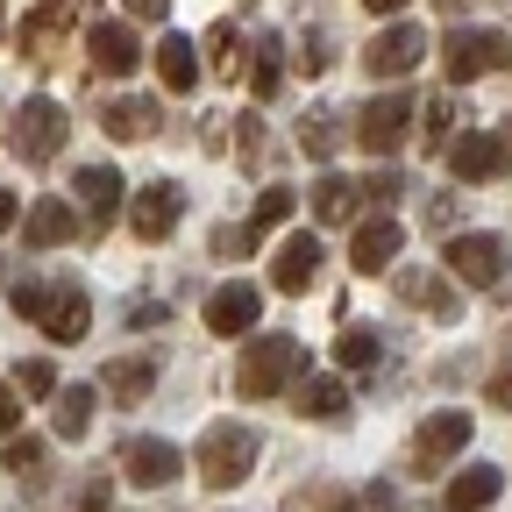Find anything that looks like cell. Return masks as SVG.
Returning a JSON list of instances; mask_svg holds the SVG:
<instances>
[{
	"label": "cell",
	"mask_w": 512,
	"mask_h": 512,
	"mask_svg": "<svg viewBox=\"0 0 512 512\" xmlns=\"http://www.w3.org/2000/svg\"><path fill=\"white\" fill-rule=\"evenodd\" d=\"M200 484L207 491H235L249 470H256V434L249 427H235V420H214L207 434H200Z\"/></svg>",
	"instance_id": "6da1fadb"
},
{
	"label": "cell",
	"mask_w": 512,
	"mask_h": 512,
	"mask_svg": "<svg viewBox=\"0 0 512 512\" xmlns=\"http://www.w3.org/2000/svg\"><path fill=\"white\" fill-rule=\"evenodd\" d=\"M299 370H306L299 342H292V335H264V342H249V356H242V370H235V392H242V399H271V392H285Z\"/></svg>",
	"instance_id": "7a4b0ae2"
},
{
	"label": "cell",
	"mask_w": 512,
	"mask_h": 512,
	"mask_svg": "<svg viewBox=\"0 0 512 512\" xmlns=\"http://www.w3.org/2000/svg\"><path fill=\"white\" fill-rule=\"evenodd\" d=\"M64 136H72V114H64L57 100H22L8 114V150L29 157V164H50L64 150Z\"/></svg>",
	"instance_id": "3957f363"
},
{
	"label": "cell",
	"mask_w": 512,
	"mask_h": 512,
	"mask_svg": "<svg viewBox=\"0 0 512 512\" xmlns=\"http://www.w3.org/2000/svg\"><path fill=\"white\" fill-rule=\"evenodd\" d=\"M470 434H477V420H470V413H456V406H448V413H427V420H420V434H413V470H420V477L448 470V463H456L463 448H470Z\"/></svg>",
	"instance_id": "277c9868"
},
{
	"label": "cell",
	"mask_w": 512,
	"mask_h": 512,
	"mask_svg": "<svg viewBox=\"0 0 512 512\" xmlns=\"http://www.w3.org/2000/svg\"><path fill=\"white\" fill-rule=\"evenodd\" d=\"M448 271L463 285H484V292H512V271H505V242L498 235H448Z\"/></svg>",
	"instance_id": "5b68a950"
},
{
	"label": "cell",
	"mask_w": 512,
	"mask_h": 512,
	"mask_svg": "<svg viewBox=\"0 0 512 512\" xmlns=\"http://www.w3.org/2000/svg\"><path fill=\"white\" fill-rule=\"evenodd\" d=\"M420 57H427V29L420 22H392L384 36L363 43V72L370 79H399V72H413Z\"/></svg>",
	"instance_id": "8992f818"
},
{
	"label": "cell",
	"mask_w": 512,
	"mask_h": 512,
	"mask_svg": "<svg viewBox=\"0 0 512 512\" xmlns=\"http://www.w3.org/2000/svg\"><path fill=\"white\" fill-rule=\"evenodd\" d=\"M72 192H79V235L100 242V235L114 228V207H121V171H114V164H86Z\"/></svg>",
	"instance_id": "52a82bcc"
},
{
	"label": "cell",
	"mask_w": 512,
	"mask_h": 512,
	"mask_svg": "<svg viewBox=\"0 0 512 512\" xmlns=\"http://www.w3.org/2000/svg\"><path fill=\"white\" fill-rule=\"evenodd\" d=\"M178 214H185V192H178L171 178L136 185V200H128V228H136V242H164V235L178 228Z\"/></svg>",
	"instance_id": "ba28073f"
},
{
	"label": "cell",
	"mask_w": 512,
	"mask_h": 512,
	"mask_svg": "<svg viewBox=\"0 0 512 512\" xmlns=\"http://www.w3.org/2000/svg\"><path fill=\"white\" fill-rule=\"evenodd\" d=\"M406 128H413V100H406V93H384V100H370V107L356 114V143H363L370 157H392V150L406 143Z\"/></svg>",
	"instance_id": "9c48e42d"
},
{
	"label": "cell",
	"mask_w": 512,
	"mask_h": 512,
	"mask_svg": "<svg viewBox=\"0 0 512 512\" xmlns=\"http://www.w3.org/2000/svg\"><path fill=\"white\" fill-rule=\"evenodd\" d=\"M121 470L136 477L143 491H164V484L185 477V456H178L171 441H157V434H128V441H121Z\"/></svg>",
	"instance_id": "30bf717a"
},
{
	"label": "cell",
	"mask_w": 512,
	"mask_h": 512,
	"mask_svg": "<svg viewBox=\"0 0 512 512\" xmlns=\"http://www.w3.org/2000/svg\"><path fill=\"white\" fill-rule=\"evenodd\" d=\"M505 57H512V43H505L498 29H456V36H448V79L470 86V79L498 72Z\"/></svg>",
	"instance_id": "8fae6325"
},
{
	"label": "cell",
	"mask_w": 512,
	"mask_h": 512,
	"mask_svg": "<svg viewBox=\"0 0 512 512\" xmlns=\"http://www.w3.org/2000/svg\"><path fill=\"white\" fill-rule=\"evenodd\" d=\"M399 242H406V235H399V221H384V214H377V221H363V228L349 235V264H356V278H384V271L399 264Z\"/></svg>",
	"instance_id": "7c38bea8"
},
{
	"label": "cell",
	"mask_w": 512,
	"mask_h": 512,
	"mask_svg": "<svg viewBox=\"0 0 512 512\" xmlns=\"http://www.w3.org/2000/svg\"><path fill=\"white\" fill-rule=\"evenodd\" d=\"M86 57L100 64L107 79H136V57L143 50H136V29H128V22H93L86 29Z\"/></svg>",
	"instance_id": "4fadbf2b"
},
{
	"label": "cell",
	"mask_w": 512,
	"mask_h": 512,
	"mask_svg": "<svg viewBox=\"0 0 512 512\" xmlns=\"http://www.w3.org/2000/svg\"><path fill=\"white\" fill-rule=\"evenodd\" d=\"M100 128H107L114 143H150L157 128H164V107L143 100V93H128V100H107L100 107Z\"/></svg>",
	"instance_id": "5bb4252c"
},
{
	"label": "cell",
	"mask_w": 512,
	"mask_h": 512,
	"mask_svg": "<svg viewBox=\"0 0 512 512\" xmlns=\"http://www.w3.org/2000/svg\"><path fill=\"white\" fill-rule=\"evenodd\" d=\"M256 313H264V292L235 278V285H221V292L207 299V328H214V335H249Z\"/></svg>",
	"instance_id": "9a60e30c"
},
{
	"label": "cell",
	"mask_w": 512,
	"mask_h": 512,
	"mask_svg": "<svg viewBox=\"0 0 512 512\" xmlns=\"http://www.w3.org/2000/svg\"><path fill=\"white\" fill-rule=\"evenodd\" d=\"M36 328H43L50 342H79V335L93 328L86 292H79V285H50V299H43V320H36Z\"/></svg>",
	"instance_id": "2e32d148"
},
{
	"label": "cell",
	"mask_w": 512,
	"mask_h": 512,
	"mask_svg": "<svg viewBox=\"0 0 512 512\" xmlns=\"http://www.w3.org/2000/svg\"><path fill=\"white\" fill-rule=\"evenodd\" d=\"M448 171H456L463 185H484L505 171V136H463V143H448Z\"/></svg>",
	"instance_id": "e0dca14e"
},
{
	"label": "cell",
	"mask_w": 512,
	"mask_h": 512,
	"mask_svg": "<svg viewBox=\"0 0 512 512\" xmlns=\"http://www.w3.org/2000/svg\"><path fill=\"white\" fill-rule=\"evenodd\" d=\"M320 278V235H292L278 256H271V285L278 292H306Z\"/></svg>",
	"instance_id": "ac0fdd59"
},
{
	"label": "cell",
	"mask_w": 512,
	"mask_h": 512,
	"mask_svg": "<svg viewBox=\"0 0 512 512\" xmlns=\"http://www.w3.org/2000/svg\"><path fill=\"white\" fill-rule=\"evenodd\" d=\"M79 235V214L64 207V200H36L29 221H22V249H57V242H72Z\"/></svg>",
	"instance_id": "d6986e66"
},
{
	"label": "cell",
	"mask_w": 512,
	"mask_h": 512,
	"mask_svg": "<svg viewBox=\"0 0 512 512\" xmlns=\"http://www.w3.org/2000/svg\"><path fill=\"white\" fill-rule=\"evenodd\" d=\"M498 491H505V477H498L491 463H477V470H463V477H448L441 512H484V505H498Z\"/></svg>",
	"instance_id": "ffe728a7"
},
{
	"label": "cell",
	"mask_w": 512,
	"mask_h": 512,
	"mask_svg": "<svg viewBox=\"0 0 512 512\" xmlns=\"http://www.w3.org/2000/svg\"><path fill=\"white\" fill-rule=\"evenodd\" d=\"M72 22H79V0H43V8L22 22V50H29V57H50L57 36L72 29Z\"/></svg>",
	"instance_id": "44dd1931"
},
{
	"label": "cell",
	"mask_w": 512,
	"mask_h": 512,
	"mask_svg": "<svg viewBox=\"0 0 512 512\" xmlns=\"http://www.w3.org/2000/svg\"><path fill=\"white\" fill-rule=\"evenodd\" d=\"M150 384H157V363L150 356H114L107 377H100V392L121 399V406H136V399H150Z\"/></svg>",
	"instance_id": "7402d4cb"
},
{
	"label": "cell",
	"mask_w": 512,
	"mask_h": 512,
	"mask_svg": "<svg viewBox=\"0 0 512 512\" xmlns=\"http://www.w3.org/2000/svg\"><path fill=\"white\" fill-rule=\"evenodd\" d=\"M242 86H249L256 100H278V86H285V43H278V36H256V50H249V72H242Z\"/></svg>",
	"instance_id": "603a6c76"
},
{
	"label": "cell",
	"mask_w": 512,
	"mask_h": 512,
	"mask_svg": "<svg viewBox=\"0 0 512 512\" xmlns=\"http://www.w3.org/2000/svg\"><path fill=\"white\" fill-rule=\"evenodd\" d=\"M356 207H363V185L356 178H342V171H328L313 185V214L328 221V228H342V221H356Z\"/></svg>",
	"instance_id": "cb8c5ba5"
},
{
	"label": "cell",
	"mask_w": 512,
	"mask_h": 512,
	"mask_svg": "<svg viewBox=\"0 0 512 512\" xmlns=\"http://www.w3.org/2000/svg\"><path fill=\"white\" fill-rule=\"evenodd\" d=\"M157 72H164L171 93H192V86H200V72H207V57L192 50L185 36H164V43H157Z\"/></svg>",
	"instance_id": "d4e9b609"
},
{
	"label": "cell",
	"mask_w": 512,
	"mask_h": 512,
	"mask_svg": "<svg viewBox=\"0 0 512 512\" xmlns=\"http://www.w3.org/2000/svg\"><path fill=\"white\" fill-rule=\"evenodd\" d=\"M399 299L406 306H427L434 320H456L463 306H456V285L448 278H427V271H399Z\"/></svg>",
	"instance_id": "484cf974"
},
{
	"label": "cell",
	"mask_w": 512,
	"mask_h": 512,
	"mask_svg": "<svg viewBox=\"0 0 512 512\" xmlns=\"http://www.w3.org/2000/svg\"><path fill=\"white\" fill-rule=\"evenodd\" d=\"M93 406H100V392H93V384H64V392L50 399V413H57V434H64V441H79V434L93 427Z\"/></svg>",
	"instance_id": "4316f807"
},
{
	"label": "cell",
	"mask_w": 512,
	"mask_h": 512,
	"mask_svg": "<svg viewBox=\"0 0 512 512\" xmlns=\"http://www.w3.org/2000/svg\"><path fill=\"white\" fill-rule=\"evenodd\" d=\"M299 150H306L313 164H328V157L342 150V114H335V107H313V114L299 121Z\"/></svg>",
	"instance_id": "83f0119b"
},
{
	"label": "cell",
	"mask_w": 512,
	"mask_h": 512,
	"mask_svg": "<svg viewBox=\"0 0 512 512\" xmlns=\"http://www.w3.org/2000/svg\"><path fill=\"white\" fill-rule=\"evenodd\" d=\"M299 413L306 420H342L349 413V384L342 377H306L299 384Z\"/></svg>",
	"instance_id": "f1b7e54d"
},
{
	"label": "cell",
	"mask_w": 512,
	"mask_h": 512,
	"mask_svg": "<svg viewBox=\"0 0 512 512\" xmlns=\"http://www.w3.org/2000/svg\"><path fill=\"white\" fill-rule=\"evenodd\" d=\"M207 64H214V79H242V72H249L242 29H235V22H214V29H207Z\"/></svg>",
	"instance_id": "f546056e"
},
{
	"label": "cell",
	"mask_w": 512,
	"mask_h": 512,
	"mask_svg": "<svg viewBox=\"0 0 512 512\" xmlns=\"http://www.w3.org/2000/svg\"><path fill=\"white\" fill-rule=\"evenodd\" d=\"M377 356H384V342H377L370 328H342V342H335V363H342L349 377H370V370H377Z\"/></svg>",
	"instance_id": "4dcf8cb0"
},
{
	"label": "cell",
	"mask_w": 512,
	"mask_h": 512,
	"mask_svg": "<svg viewBox=\"0 0 512 512\" xmlns=\"http://www.w3.org/2000/svg\"><path fill=\"white\" fill-rule=\"evenodd\" d=\"M278 221H292V185H264V200H256V214H249V228H256V235L278 228Z\"/></svg>",
	"instance_id": "1f68e13d"
},
{
	"label": "cell",
	"mask_w": 512,
	"mask_h": 512,
	"mask_svg": "<svg viewBox=\"0 0 512 512\" xmlns=\"http://www.w3.org/2000/svg\"><path fill=\"white\" fill-rule=\"evenodd\" d=\"M448 128H456V100L434 93V100H427V136H420V143H427V150H441V143H448Z\"/></svg>",
	"instance_id": "d6a6232c"
},
{
	"label": "cell",
	"mask_w": 512,
	"mask_h": 512,
	"mask_svg": "<svg viewBox=\"0 0 512 512\" xmlns=\"http://www.w3.org/2000/svg\"><path fill=\"white\" fill-rule=\"evenodd\" d=\"M22 392H29V399H57L64 384H57V370H50L43 356H29V363H22Z\"/></svg>",
	"instance_id": "836d02e7"
},
{
	"label": "cell",
	"mask_w": 512,
	"mask_h": 512,
	"mask_svg": "<svg viewBox=\"0 0 512 512\" xmlns=\"http://www.w3.org/2000/svg\"><path fill=\"white\" fill-rule=\"evenodd\" d=\"M235 157H242V164H264V121H256V114L235 121Z\"/></svg>",
	"instance_id": "e575fe53"
},
{
	"label": "cell",
	"mask_w": 512,
	"mask_h": 512,
	"mask_svg": "<svg viewBox=\"0 0 512 512\" xmlns=\"http://www.w3.org/2000/svg\"><path fill=\"white\" fill-rule=\"evenodd\" d=\"M8 470H15V477H36V470H43V441L15 434V441H8Z\"/></svg>",
	"instance_id": "d590c367"
},
{
	"label": "cell",
	"mask_w": 512,
	"mask_h": 512,
	"mask_svg": "<svg viewBox=\"0 0 512 512\" xmlns=\"http://www.w3.org/2000/svg\"><path fill=\"white\" fill-rule=\"evenodd\" d=\"M256 242H264L256 228H214V256H228V264H235V256H249Z\"/></svg>",
	"instance_id": "8d00e7d4"
},
{
	"label": "cell",
	"mask_w": 512,
	"mask_h": 512,
	"mask_svg": "<svg viewBox=\"0 0 512 512\" xmlns=\"http://www.w3.org/2000/svg\"><path fill=\"white\" fill-rule=\"evenodd\" d=\"M299 79H313V72H328V36H299Z\"/></svg>",
	"instance_id": "74e56055"
},
{
	"label": "cell",
	"mask_w": 512,
	"mask_h": 512,
	"mask_svg": "<svg viewBox=\"0 0 512 512\" xmlns=\"http://www.w3.org/2000/svg\"><path fill=\"white\" fill-rule=\"evenodd\" d=\"M114 505V477H86V491L72 498V512H107Z\"/></svg>",
	"instance_id": "f35d334b"
},
{
	"label": "cell",
	"mask_w": 512,
	"mask_h": 512,
	"mask_svg": "<svg viewBox=\"0 0 512 512\" xmlns=\"http://www.w3.org/2000/svg\"><path fill=\"white\" fill-rule=\"evenodd\" d=\"M399 192H406V178H399V171H377V178L363 185V200H377V207H392Z\"/></svg>",
	"instance_id": "ab89813d"
},
{
	"label": "cell",
	"mask_w": 512,
	"mask_h": 512,
	"mask_svg": "<svg viewBox=\"0 0 512 512\" xmlns=\"http://www.w3.org/2000/svg\"><path fill=\"white\" fill-rule=\"evenodd\" d=\"M43 299H50V285H15V313L43 320Z\"/></svg>",
	"instance_id": "60d3db41"
},
{
	"label": "cell",
	"mask_w": 512,
	"mask_h": 512,
	"mask_svg": "<svg viewBox=\"0 0 512 512\" xmlns=\"http://www.w3.org/2000/svg\"><path fill=\"white\" fill-rule=\"evenodd\" d=\"M22 427V399H15V384H0V434H15Z\"/></svg>",
	"instance_id": "b9f144b4"
},
{
	"label": "cell",
	"mask_w": 512,
	"mask_h": 512,
	"mask_svg": "<svg viewBox=\"0 0 512 512\" xmlns=\"http://www.w3.org/2000/svg\"><path fill=\"white\" fill-rule=\"evenodd\" d=\"M484 399H491V406H505V413H512V363H505V370H498V377H491V384H484Z\"/></svg>",
	"instance_id": "7bdbcfd3"
},
{
	"label": "cell",
	"mask_w": 512,
	"mask_h": 512,
	"mask_svg": "<svg viewBox=\"0 0 512 512\" xmlns=\"http://www.w3.org/2000/svg\"><path fill=\"white\" fill-rule=\"evenodd\" d=\"M121 8L136 15V22H164V15H171V0H121Z\"/></svg>",
	"instance_id": "ee69618b"
},
{
	"label": "cell",
	"mask_w": 512,
	"mask_h": 512,
	"mask_svg": "<svg viewBox=\"0 0 512 512\" xmlns=\"http://www.w3.org/2000/svg\"><path fill=\"white\" fill-rule=\"evenodd\" d=\"M8 228H15V192L0 185V235H8Z\"/></svg>",
	"instance_id": "f6af8a7d"
},
{
	"label": "cell",
	"mask_w": 512,
	"mask_h": 512,
	"mask_svg": "<svg viewBox=\"0 0 512 512\" xmlns=\"http://www.w3.org/2000/svg\"><path fill=\"white\" fill-rule=\"evenodd\" d=\"M363 8H370V15H399V8H406V0H363Z\"/></svg>",
	"instance_id": "bcb514c9"
},
{
	"label": "cell",
	"mask_w": 512,
	"mask_h": 512,
	"mask_svg": "<svg viewBox=\"0 0 512 512\" xmlns=\"http://www.w3.org/2000/svg\"><path fill=\"white\" fill-rule=\"evenodd\" d=\"M505 157H512V143H505Z\"/></svg>",
	"instance_id": "7dc6e473"
}]
</instances>
